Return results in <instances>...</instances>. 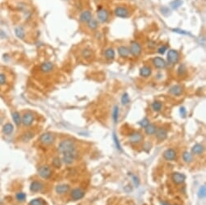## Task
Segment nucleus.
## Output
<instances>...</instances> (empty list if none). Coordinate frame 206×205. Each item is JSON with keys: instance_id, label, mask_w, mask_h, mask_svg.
Returning <instances> with one entry per match:
<instances>
[{"instance_id": "obj_1", "label": "nucleus", "mask_w": 206, "mask_h": 205, "mask_svg": "<svg viewBox=\"0 0 206 205\" xmlns=\"http://www.w3.org/2000/svg\"><path fill=\"white\" fill-rule=\"evenodd\" d=\"M75 143L72 140L67 139L65 141H62L58 146V151L61 154H66L75 151Z\"/></svg>"}, {"instance_id": "obj_2", "label": "nucleus", "mask_w": 206, "mask_h": 205, "mask_svg": "<svg viewBox=\"0 0 206 205\" xmlns=\"http://www.w3.org/2000/svg\"><path fill=\"white\" fill-rule=\"evenodd\" d=\"M55 141L54 135L51 133H45L40 137V141L41 144L45 146H49L52 145Z\"/></svg>"}, {"instance_id": "obj_3", "label": "nucleus", "mask_w": 206, "mask_h": 205, "mask_svg": "<svg viewBox=\"0 0 206 205\" xmlns=\"http://www.w3.org/2000/svg\"><path fill=\"white\" fill-rule=\"evenodd\" d=\"M179 59V54L177 50L175 49H170L167 53V62L170 65H175L178 62Z\"/></svg>"}, {"instance_id": "obj_4", "label": "nucleus", "mask_w": 206, "mask_h": 205, "mask_svg": "<svg viewBox=\"0 0 206 205\" xmlns=\"http://www.w3.org/2000/svg\"><path fill=\"white\" fill-rule=\"evenodd\" d=\"M129 52L134 57H137L141 54V44L136 40H133L130 43V49H129Z\"/></svg>"}, {"instance_id": "obj_5", "label": "nucleus", "mask_w": 206, "mask_h": 205, "mask_svg": "<svg viewBox=\"0 0 206 205\" xmlns=\"http://www.w3.org/2000/svg\"><path fill=\"white\" fill-rule=\"evenodd\" d=\"M114 13L119 18H128L129 16V12L125 7H117L114 10Z\"/></svg>"}, {"instance_id": "obj_6", "label": "nucleus", "mask_w": 206, "mask_h": 205, "mask_svg": "<svg viewBox=\"0 0 206 205\" xmlns=\"http://www.w3.org/2000/svg\"><path fill=\"white\" fill-rule=\"evenodd\" d=\"M108 12L104 8H99L97 12L98 20L100 23H106L108 20Z\"/></svg>"}, {"instance_id": "obj_7", "label": "nucleus", "mask_w": 206, "mask_h": 205, "mask_svg": "<svg viewBox=\"0 0 206 205\" xmlns=\"http://www.w3.org/2000/svg\"><path fill=\"white\" fill-rule=\"evenodd\" d=\"M38 174L43 178H49L52 175V170L48 166H42L38 170Z\"/></svg>"}, {"instance_id": "obj_8", "label": "nucleus", "mask_w": 206, "mask_h": 205, "mask_svg": "<svg viewBox=\"0 0 206 205\" xmlns=\"http://www.w3.org/2000/svg\"><path fill=\"white\" fill-rule=\"evenodd\" d=\"M34 121V115L31 112H27L22 117V124L24 126H30Z\"/></svg>"}, {"instance_id": "obj_9", "label": "nucleus", "mask_w": 206, "mask_h": 205, "mask_svg": "<svg viewBox=\"0 0 206 205\" xmlns=\"http://www.w3.org/2000/svg\"><path fill=\"white\" fill-rule=\"evenodd\" d=\"M75 158H76L75 151L70 152V153H66V154H63L62 161L64 162V163H66V165H70L74 162Z\"/></svg>"}, {"instance_id": "obj_10", "label": "nucleus", "mask_w": 206, "mask_h": 205, "mask_svg": "<svg viewBox=\"0 0 206 205\" xmlns=\"http://www.w3.org/2000/svg\"><path fill=\"white\" fill-rule=\"evenodd\" d=\"M84 195H85V192L80 188H75L71 191V194H70V196L74 200H81L84 197Z\"/></svg>"}, {"instance_id": "obj_11", "label": "nucleus", "mask_w": 206, "mask_h": 205, "mask_svg": "<svg viewBox=\"0 0 206 205\" xmlns=\"http://www.w3.org/2000/svg\"><path fill=\"white\" fill-rule=\"evenodd\" d=\"M152 63L157 69H164L167 66V63H166L165 60L160 57H155L152 61Z\"/></svg>"}, {"instance_id": "obj_12", "label": "nucleus", "mask_w": 206, "mask_h": 205, "mask_svg": "<svg viewBox=\"0 0 206 205\" xmlns=\"http://www.w3.org/2000/svg\"><path fill=\"white\" fill-rule=\"evenodd\" d=\"M91 19H92V14L90 11H83L79 16V21L83 24L88 23Z\"/></svg>"}, {"instance_id": "obj_13", "label": "nucleus", "mask_w": 206, "mask_h": 205, "mask_svg": "<svg viewBox=\"0 0 206 205\" xmlns=\"http://www.w3.org/2000/svg\"><path fill=\"white\" fill-rule=\"evenodd\" d=\"M54 65L51 62H45L41 64V72L45 73V74L52 72V71L54 70Z\"/></svg>"}, {"instance_id": "obj_14", "label": "nucleus", "mask_w": 206, "mask_h": 205, "mask_svg": "<svg viewBox=\"0 0 206 205\" xmlns=\"http://www.w3.org/2000/svg\"><path fill=\"white\" fill-rule=\"evenodd\" d=\"M185 175L183 174L179 173V172H175V173L172 174V176H171V178L173 182L176 183V184H181L183 183L184 180H185Z\"/></svg>"}, {"instance_id": "obj_15", "label": "nucleus", "mask_w": 206, "mask_h": 205, "mask_svg": "<svg viewBox=\"0 0 206 205\" xmlns=\"http://www.w3.org/2000/svg\"><path fill=\"white\" fill-rule=\"evenodd\" d=\"M163 158L167 161L175 160L176 158V152L173 149H168L163 153Z\"/></svg>"}, {"instance_id": "obj_16", "label": "nucleus", "mask_w": 206, "mask_h": 205, "mask_svg": "<svg viewBox=\"0 0 206 205\" xmlns=\"http://www.w3.org/2000/svg\"><path fill=\"white\" fill-rule=\"evenodd\" d=\"M142 141V136L138 132H134L129 136V141L133 144L139 143Z\"/></svg>"}, {"instance_id": "obj_17", "label": "nucleus", "mask_w": 206, "mask_h": 205, "mask_svg": "<svg viewBox=\"0 0 206 205\" xmlns=\"http://www.w3.org/2000/svg\"><path fill=\"white\" fill-rule=\"evenodd\" d=\"M154 134L156 135V137L158 138L159 141H163L164 139H166L167 136V131L163 128H157Z\"/></svg>"}, {"instance_id": "obj_18", "label": "nucleus", "mask_w": 206, "mask_h": 205, "mask_svg": "<svg viewBox=\"0 0 206 205\" xmlns=\"http://www.w3.org/2000/svg\"><path fill=\"white\" fill-rule=\"evenodd\" d=\"M43 188V184L41 182L37 181L32 182L30 185V190H31L32 192H38L41 191Z\"/></svg>"}, {"instance_id": "obj_19", "label": "nucleus", "mask_w": 206, "mask_h": 205, "mask_svg": "<svg viewBox=\"0 0 206 205\" xmlns=\"http://www.w3.org/2000/svg\"><path fill=\"white\" fill-rule=\"evenodd\" d=\"M152 69L148 66H144L140 69V75L144 78H148L151 75Z\"/></svg>"}, {"instance_id": "obj_20", "label": "nucleus", "mask_w": 206, "mask_h": 205, "mask_svg": "<svg viewBox=\"0 0 206 205\" xmlns=\"http://www.w3.org/2000/svg\"><path fill=\"white\" fill-rule=\"evenodd\" d=\"M117 51H118L119 55L121 56V57H124V58L128 57L129 53H130L129 49L128 47H126V46H120V47L118 48Z\"/></svg>"}, {"instance_id": "obj_21", "label": "nucleus", "mask_w": 206, "mask_h": 205, "mask_svg": "<svg viewBox=\"0 0 206 205\" xmlns=\"http://www.w3.org/2000/svg\"><path fill=\"white\" fill-rule=\"evenodd\" d=\"M169 92L171 93V95H175V96H179L183 93V88L179 85H175V86H173L171 87Z\"/></svg>"}, {"instance_id": "obj_22", "label": "nucleus", "mask_w": 206, "mask_h": 205, "mask_svg": "<svg viewBox=\"0 0 206 205\" xmlns=\"http://www.w3.org/2000/svg\"><path fill=\"white\" fill-rule=\"evenodd\" d=\"M70 190V186L67 184H62V185H58L56 187V192L60 195L65 194L66 192H68Z\"/></svg>"}, {"instance_id": "obj_23", "label": "nucleus", "mask_w": 206, "mask_h": 205, "mask_svg": "<svg viewBox=\"0 0 206 205\" xmlns=\"http://www.w3.org/2000/svg\"><path fill=\"white\" fill-rule=\"evenodd\" d=\"M15 34L16 36L19 38V39H24L25 38V36H26V33H25V31L23 29V27H16L15 28Z\"/></svg>"}, {"instance_id": "obj_24", "label": "nucleus", "mask_w": 206, "mask_h": 205, "mask_svg": "<svg viewBox=\"0 0 206 205\" xmlns=\"http://www.w3.org/2000/svg\"><path fill=\"white\" fill-rule=\"evenodd\" d=\"M12 120H14V123L17 126L20 125L22 124V118L20 116V114L19 111H14L12 113Z\"/></svg>"}, {"instance_id": "obj_25", "label": "nucleus", "mask_w": 206, "mask_h": 205, "mask_svg": "<svg viewBox=\"0 0 206 205\" xmlns=\"http://www.w3.org/2000/svg\"><path fill=\"white\" fill-rule=\"evenodd\" d=\"M13 130H14V127L11 123H8L3 127V133L5 135L12 134Z\"/></svg>"}, {"instance_id": "obj_26", "label": "nucleus", "mask_w": 206, "mask_h": 205, "mask_svg": "<svg viewBox=\"0 0 206 205\" xmlns=\"http://www.w3.org/2000/svg\"><path fill=\"white\" fill-rule=\"evenodd\" d=\"M104 56L106 57V59L108 60H113L115 57V51L113 48H108L105 50Z\"/></svg>"}, {"instance_id": "obj_27", "label": "nucleus", "mask_w": 206, "mask_h": 205, "mask_svg": "<svg viewBox=\"0 0 206 205\" xmlns=\"http://www.w3.org/2000/svg\"><path fill=\"white\" fill-rule=\"evenodd\" d=\"M145 129H146V134L153 135L155 133L157 128H156V126L154 125V124H149L145 128Z\"/></svg>"}, {"instance_id": "obj_28", "label": "nucleus", "mask_w": 206, "mask_h": 205, "mask_svg": "<svg viewBox=\"0 0 206 205\" xmlns=\"http://www.w3.org/2000/svg\"><path fill=\"white\" fill-rule=\"evenodd\" d=\"M203 151H204V146L202 145H200V144L195 145L192 149V152L194 154H197V155L202 154Z\"/></svg>"}, {"instance_id": "obj_29", "label": "nucleus", "mask_w": 206, "mask_h": 205, "mask_svg": "<svg viewBox=\"0 0 206 205\" xmlns=\"http://www.w3.org/2000/svg\"><path fill=\"white\" fill-rule=\"evenodd\" d=\"M182 4H183V1H182V0H173L172 2H171L170 5H171L172 9L176 10V9L180 8V7L182 6Z\"/></svg>"}, {"instance_id": "obj_30", "label": "nucleus", "mask_w": 206, "mask_h": 205, "mask_svg": "<svg viewBox=\"0 0 206 205\" xmlns=\"http://www.w3.org/2000/svg\"><path fill=\"white\" fill-rule=\"evenodd\" d=\"M87 27L89 28L91 30H95L98 28V21L95 19H91L89 22L87 23Z\"/></svg>"}, {"instance_id": "obj_31", "label": "nucleus", "mask_w": 206, "mask_h": 205, "mask_svg": "<svg viewBox=\"0 0 206 205\" xmlns=\"http://www.w3.org/2000/svg\"><path fill=\"white\" fill-rule=\"evenodd\" d=\"M29 205H46V203L42 199H35L29 202Z\"/></svg>"}, {"instance_id": "obj_32", "label": "nucleus", "mask_w": 206, "mask_h": 205, "mask_svg": "<svg viewBox=\"0 0 206 205\" xmlns=\"http://www.w3.org/2000/svg\"><path fill=\"white\" fill-rule=\"evenodd\" d=\"M162 107H163V104L159 101H155V102H154L152 103V108H153V110L155 111H159L162 109Z\"/></svg>"}, {"instance_id": "obj_33", "label": "nucleus", "mask_w": 206, "mask_h": 205, "mask_svg": "<svg viewBox=\"0 0 206 205\" xmlns=\"http://www.w3.org/2000/svg\"><path fill=\"white\" fill-rule=\"evenodd\" d=\"M118 117H119V107H118V106H115L114 108H113V120H114V123H117Z\"/></svg>"}, {"instance_id": "obj_34", "label": "nucleus", "mask_w": 206, "mask_h": 205, "mask_svg": "<svg viewBox=\"0 0 206 205\" xmlns=\"http://www.w3.org/2000/svg\"><path fill=\"white\" fill-rule=\"evenodd\" d=\"M129 102H130L129 96H128L127 93H124V95H122V97H121V102H122V104L123 105H127V104L129 103Z\"/></svg>"}, {"instance_id": "obj_35", "label": "nucleus", "mask_w": 206, "mask_h": 205, "mask_svg": "<svg viewBox=\"0 0 206 205\" xmlns=\"http://www.w3.org/2000/svg\"><path fill=\"white\" fill-rule=\"evenodd\" d=\"M53 166H54L55 168H60L62 166V161L58 157H56L54 158L53 160Z\"/></svg>"}, {"instance_id": "obj_36", "label": "nucleus", "mask_w": 206, "mask_h": 205, "mask_svg": "<svg viewBox=\"0 0 206 205\" xmlns=\"http://www.w3.org/2000/svg\"><path fill=\"white\" fill-rule=\"evenodd\" d=\"M183 160L185 161L186 162H190L192 161V156L190 153L188 152H184L183 154Z\"/></svg>"}, {"instance_id": "obj_37", "label": "nucleus", "mask_w": 206, "mask_h": 205, "mask_svg": "<svg viewBox=\"0 0 206 205\" xmlns=\"http://www.w3.org/2000/svg\"><path fill=\"white\" fill-rule=\"evenodd\" d=\"M16 200H17L18 201L23 202L24 201L25 199H26V195H25V193H23V192H18V193L16 194Z\"/></svg>"}, {"instance_id": "obj_38", "label": "nucleus", "mask_w": 206, "mask_h": 205, "mask_svg": "<svg viewBox=\"0 0 206 205\" xmlns=\"http://www.w3.org/2000/svg\"><path fill=\"white\" fill-rule=\"evenodd\" d=\"M33 133L31 132H27L23 135V140L24 141H28L29 140H31L32 138L33 137Z\"/></svg>"}, {"instance_id": "obj_39", "label": "nucleus", "mask_w": 206, "mask_h": 205, "mask_svg": "<svg viewBox=\"0 0 206 205\" xmlns=\"http://www.w3.org/2000/svg\"><path fill=\"white\" fill-rule=\"evenodd\" d=\"M206 192H205V186H202L200 189H199V191H198V196L199 198H201V199H203V198L205 197V195H206Z\"/></svg>"}, {"instance_id": "obj_40", "label": "nucleus", "mask_w": 206, "mask_h": 205, "mask_svg": "<svg viewBox=\"0 0 206 205\" xmlns=\"http://www.w3.org/2000/svg\"><path fill=\"white\" fill-rule=\"evenodd\" d=\"M82 57H83L84 58H90V57H91V55H92V53H91V51L90 49H85L82 51Z\"/></svg>"}, {"instance_id": "obj_41", "label": "nucleus", "mask_w": 206, "mask_h": 205, "mask_svg": "<svg viewBox=\"0 0 206 205\" xmlns=\"http://www.w3.org/2000/svg\"><path fill=\"white\" fill-rule=\"evenodd\" d=\"M113 141H114V142H115V145H116V146H117V149L120 150V151H122V150H121V144H120L119 140H118V137H117V136L116 135L115 133H113Z\"/></svg>"}, {"instance_id": "obj_42", "label": "nucleus", "mask_w": 206, "mask_h": 205, "mask_svg": "<svg viewBox=\"0 0 206 205\" xmlns=\"http://www.w3.org/2000/svg\"><path fill=\"white\" fill-rule=\"evenodd\" d=\"M6 83H7V77H6V75L3 74V73H0V86L5 85Z\"/></svg>"}, {"instance_id": "obj_43", "label": "nucleus", "mask_w": 206, "mask_h": 205, "mask_svg": "<svg viewBox=\"0 0 206 205\" xmlns=\"http://www.w3.org/2000/svg\"><path fill=\"white\" fill-rule=\"evenodd\" d=\"M149 124H150V121H149V120H148L146 117H145L143 120H141L140 122H139V124H140L141 127H143V128H146Z\"/></svg>"}, {"instance_id": "obj_44", "label": "nucleus", "mask_w": 206, "mask_h": 205, "mask_svg": "<svg viewBox=\"0 0 206 205\" xmlns=\"http://www.w3.org/2000/svg\"><path fill=\"white\" fill-rule=\"evenodd\" d=\"M173 31L176 33H179V34H183V35H189V32H186V31H183V30H181V29H173Z\"/></svg>"}, {"instance_id": "obj_45", "label": "nucleus", "mask_w": 206, "mask_h": 205, "mask_svg": "<svg viewBox=\"0 0 206 205\" xmlns=\"http://www.w3.org/2000/svg\"><path fill=\"white\" fill-rule=\"evenodd\" d=\"M167 46H165V45H163V46H161V47L158 49V53H160V54H164L165 53V52L167 51Z\"/></svg>"}, {"instance_id": "obj_46", "label": "nucleus", "mask_w": 206, "mask_h": 205, "mask_svg": "<svg viewBox=\"0 0 206 205\" xmlns=\"http://www.w3.org/2000/svg\"><path fill=\"white\" fill-rule=\"evenodd\" d=\"M179 112H180V115L183 116V117H185V115L187 114L186 109L184 107H180V110H179Z\"/></svg>"}, {"instance_id": "obj_47", "label": "nucleus", "mask_w": 206, "mask_h": 205, "mask_svg": "<svg viewBox=\"0 0 206 205\" xmlns=\"http://www.w3.org/2000/svg\"><path fill=\"white\" fill-rule=\"evenodd\" d=\"M184 70H185V69H184V66H183V65L179 66V67L178 68V73H179V74H182L183 72H184Z\"/></svg>"}, {"instance_id": "obj_48", "label": "nucleus", "mask_w": 206, "mask_h": 205, "mask_svg": "<svg viewBox=\"0 0 206 205\" xmlns=\"http://www.w3.org/2000/svg\"><path fill=\"white\" fill-rule=\"evenodd\" d=\"M133 178V182H134V184H135V186H137L139 185V181H138V178L136 177V176H134V175H133L132 176Z\"/></svg>"}, {"instance_id": "obj_49", "label": "nucleus", "mask_w": 206, "mask_h": 205, "mask_svg": "<svg viewBox=\"0 0 206 205\" xmlns=\"http://www.w3.org/2000/svg\"><path fill=\"white\" fill-rule=\"evenodd\" d=\"M155 45H156V43L155 42H154V41H150L149 42V44H148V46L150 48H151V49H153V48H154L155 47Z\"/></svg>"}, {"instance_id": "obj_50", "label": "nucleus", "mask_w": 206, "mask_h": 205, "mask_svg": "<svg viewBox=\"0 0 206 205\" xmlns=\"http://www.w3.org/2000/svg\"><path fill=\"white\" fill-rule=\"evenodd\" d=\"M161 204H162V205H170L169 203H167V202H165V201H162L161 202Z\"/></svg>"}]
</instances>
